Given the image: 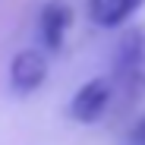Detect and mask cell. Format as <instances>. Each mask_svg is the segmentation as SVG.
Masks as SVG:
<instances>
[{"label": "cell", "mask_w": 145, "mask_h": 145, "mask_svg": "<svg viewBox=\"0 0 145 145\" xmlns=\"http://www.w3.org/2000/svg\"><path fill=\"white\" fill-rule=\"evenodd\" d=\"M117 82L136 101L145 91V29H129L117 44Z\"/></svg>", "instance_id": "6da1fadb"}, {"label": "cell", "mask_w": 145, "mask_h": 145, "mask_svg": "<svg viewBox=\"0 0 145 145\" xmlns=\"http://www.w3.org/2000/svg\"><path fill=\"white\" fill-rule=\"evenodd\" d=\"M114 101V85L110 79H88L85 85H79V91L72 95L69 101V114L79 120V123H98L104 117V110Z\"/></svg>", "instance_id": "7a4b0ae2"}, {"label": "cell", "mask_w": 145, "mask_h": 145, "mask_svg": "<svg viewBox=\"0 0 145 145\" xmlns=\"http://www.w3.org/2000/svg\"><path fill=\"white\" fill-rule=\"evenodd\" d=\"M47 79V60L41 51L35 47H25V51H19L10 63V85L16 95H32L44 85Z\"/></svg>", "instance_id": "3957f363"}, {"label": "cell", "mask_w": 145, "mask_h": 145, "mask_svg": "<svg viewBox=\"0 0 145 145\" xmlns=\"http://www.w3.org/2000/svg\"><path fill=\"white\" fill-rule=\"evenodd\" d=\"M72 29V10L63 0H47L41 7V16H38V32H41V41L47 51H60L66 44V35Z\"/></svg>", "instance_id": "277c9868"}, {"label": "cell", "mask_w": 145, "mask_h": 145, "mask_svg": "<svg viewBox=\"0 0 145 145\" xmlns=\"http://www.w3.org/2000/svg\"><path fill=\"white\" fill-rule=\"evenodd\" d=\"M145 0H88V16L95 19V25L101 29H117L123 22L142 10Z\"/></svg>", "instance_id": "5b68a950"}, {"label": "cell", "mask_w": 145, "mask_h": 145, "mask_svg": "<svg viewBox=\"0 0 145 145\" xmlns=\"http://www.w3.org/2000/svg\"><path fill=\"white\" fill-rule=\"evenodd\" d=\"M129 142H133V145H145V117L136 120V126L129 129Z\"/></svg>", "instance_id": "8992f818"}]
</instances>
